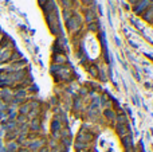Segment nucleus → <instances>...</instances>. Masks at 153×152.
I'll use <instances>...</instances> for the list:
<instances>
[{
	"label": "nucleus",
	"instance_id": "nucleus-1",
	"mask_svg": "<svg viewBox=\"0 0 153 152\" xmlns=\"http://www.w3.org/2000/svg\"><path fill=\"white\" fill-rule=\"evenodd\" d=\"M81 26H82V19H81V16L76 15V13H74L71 18H69L66 20V27L70 32L78 31V30L81 28Z\"/></svg>",
	"mask_w": 153,
	"mask_h": 152
},
{
	"label": "nucleus",
	"instance_id": "nucleus-2",
	"mask_svg": "<svg viewBox=\"0 0 153 152\" xmlns=\"http://www.w3.org/2000/svg\"><path fill=\"white\" fill-rule=\"evenodd\" d=\"M46 15H47V23H48V27H50L51 32H53V34H58L59 32V22H58V19H56L55 12L46 13Z\"/></svg>",
	"mask_w": 153,
	"mask_h": 152
},
{
	"label": "nucleus",
	"instance_id": "nucleus-3",
	"mask_svg": "<svg viewBox=\"0 0 153 152\" xmlns=\"http://www.w3.org/2000/svg\"><path fill=\"white\" fill-rule=\"evenodd\" d=\"M148 7H149V0H137L134 3V7L133 8H134V12L143 13Z\"/></svg>",
	"mask_w": 153,
	"mask_h": 152
},
{
	"label": "nucleus",
	"instance_id": "nucleus-4",
	"mask_svg": "<svg viewBox=\"0 0 153 152\" xmlns=\"http://www.w3.org/2000/svg\"><path fill=\"white\" fill-rule=\"evenodd\" d=\"M122 144H124V148L126 152H134V148H133V142H132V136L126 135V136L122 137Z\"/></svg>",
	"mask_w": 153,
	"mask_h": 152
},
{
	"label": "nucleus",
	"instance_id": "nucleus-5",
	"mask_svg": "<svg viewBox=\"0 0 153 152\" xmlns=\"http://www.w3.org/2000/svg\"><path fill=\"white\" fill-rule=\"evenodd\" d=\"M43 10H45V12H46V13L55 12L56 5H55V3H54L53 0H47V3H46V4L43 5Z\"/></svg>",
	"mask_w": 153,
	"mask_h": 152
},
{
	"label": "nucleus",
	"instance_id": "nucleus-6",
	"mask_svg": "<svg viewBox=\"0 0 153 152\" xmlns=\"http://www.w3.org/2000/svg\"><path fill=\"white\" fill-rule=\"evenodd\" d=\"M143 16H144V19H145V20H149V22L152 20V18H153V5H149V7L144 11Z\"/></svg>",
	"mask_w": 153,
	"mask_h": 152
},
{
	"label": "nucleus",
	"instance_id": "nucleus-7",
	"mask_svg": "<svg viewBox=\"0 0 153 152\" xmlns=\"http://www.w3.org/2000/svg\"><path fill=\"white\" fill-rule=\"evenodd\" d=\"M94 19H95L94 11H86V22H87V23H91Z\"/></svg>",
	"mask_w": 153,
	"mask_h": 152
},
{
	"label": "nucleus",
	"instance_id": "nucleus-8",
	"mask_svg": "<svg viewBox=\"0 0 153 152\" xmlns=\"http://www.w3.org/2000/svg\"><path fill=\"white\" fill-rule=\"evenodd\" d=\"M103 115H105V117L109 118V120H114V118H116L114 112H113V110H110V109H106L105 112H103Z\"/></svg>",
	"mask_w": 153,
	"mask_h": 152
},
{
	"label": "nucleus",
	"instance_id": "nucleus-9",
	"mask_svg": "<svg viewBox=\"0 0 153 152\" xmlns=\"http://www.w3.org/2000/svg\"><path fill=\"white\" fill-rule=\"evenodd\" d=\"M62 5H63V8H66V10H69L70 7L73 5V3H74V0H61Z\"/></svg>",
	"mask_w": 153,
	"mask_h": 152
},
{
	"label": "nucleus",
	"instance_id": "nucleus-10",
	"mask_svg": "<svg viewBox=\"0 0 153 152\" xmlns=\"http://www.w3.org/2000/svg\"><path fill=\"white\" fill-rule=\"evenodd\" d=\"M71 11H70V10H66V8H63V16H65V19H66V20H67V19H69V18H71Z\"/></svg>",
	"mask_w": 153,
	"mask_h": 152
},
{
	"label": "nucleus",
	"instance_id": "nucleus-11",
	"mask_svg": "<svg viewBox=\"0 0 153 152\" xmlns=\"http://www.w3.org/2000/svg\"><path fill=\"white\" fill-rule=\"evenodd\" d=\"M42 143H43V142H34L31 145H30V148H31V150H36V148H40Z\"/></svg>",
	"mask_w": 153,
	"mask_h": 152
},
{
	"label": "nucleus",
	"instance_id": "nucleus-12",
	"mask_svg": "<svg viewBox=\"0 0 153 152\" xmlns=\"http://www.w3.org/2000/svg\"><path fill=\"white\" fill-rule=\"evenodd\" d=\"M98 24L97 23H90V26H89V28L90 30H93V31H97V30H98Z\"/></svg>",
	"mask_w": 153,
	"mask_h": 152
},
{
	"label": "nucleus",
	"instance_id": "nucleus-13",
	"mask_svg": "<svg viewBox=\"0 0 153 152\" xmlns=\"http://www.w3.org/2000/svg\"><path fill=\"white\" fill-rule=\"evenodd\" d=\"M82 3H83V4H86V5H91L93 0H82Z\"/></svg>",
	"mask_w": 153,
	"mask_h": 152
},
{
	"label": "nucleus",
	"instance_id": "nucleus-14",
	"mask_svg": "<svg viewBox=\"0 0 153 152\" xmlns=\"http://www.w3.org/2000/svg\"><path fill=\"white\" fill-rule=\"evenodd\" d=\"M46 3H47V0H39V4L42 5V7H43V5L46 4Z\"/></svg>",
	"mask_w": 153,
	"mask_h": 152
},
{
	"label": "nucleus",
	"instance_id": "nucleus-15",
	"mask_svg": "<svg viewBox=\"0 0 153 152\" xmlns=\"http://www.w3.org/2000/svg\"><path fill=\"white\" fill-rule=\"evenodd\" d=\"M19 152H28V151H27V150H20Z\"/></svg>",
	"mask_w": 153,
	"mask_h": 152
},
{
	"label": "nucleus",
	"instance_id": "nucleus-16",
	"mask_svg": "<svg viewBox=\"0 0 153 152\" xmlns=\"http://www.w3.org/2000/svg\"><path fill=\"white\" fill-rule=\"evenodd\" d=\"M152 1H153V0H152Z\"/></svg>",
	"mask_w": 153,
	"mask_h": 152
}]
</instances>
